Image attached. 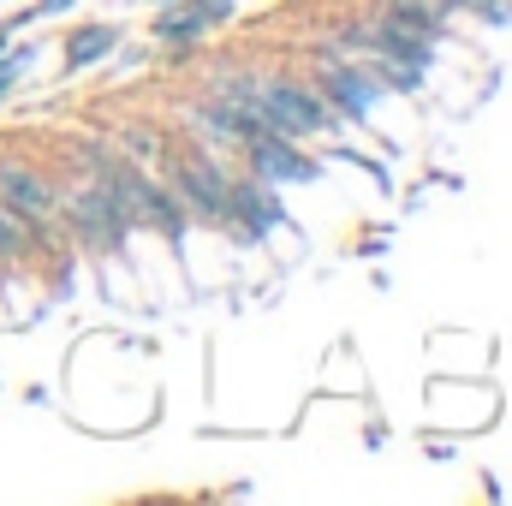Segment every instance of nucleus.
<instances>
[{"instance_id": "nucleus-1", "label": "nucleus", "mask_w": 512, "mask_h": 506, "mask_svg": "<svg viewBox=\"0 0 512 506\" xmlns=\"http://www.w3.org/2000/svg\"><path fill=\"white\" fill-rule=\"evenodd\" d=\"M54 227H66L84 251H120L131 233H137V209L120 185L108 179H84V185H60V203H54Z\"/></svg>"}, {"instance_id": "nucleus-2", "label": "nucleus", "mask_w": 512, "mask_h": 506, "mask_svg": "<svg viewBox=\"0 0 512 506\" xmlns=\"http://www.w3.org/2000/svg\"><path fill=\"white\" fill-rule=\"evenodd\" d=\"M155 173L179 191V203L191 209V221L203 227H221L227 221V185H233V167L221 161V149H209L203 137H185V149H161Z\"/></svg>"}, {"instance_id": "nucleus-3", "label": "nucleus", "mask_w": 512, "mask_h": 506, "mask_svg": "<svg viewBox=\"0 0 512 506\" xmlns=\"http://www.w3.org/2000/svg\"><path fill=\"white\" fill-rule=\"evenodd\" d=\"M262 120L292 137V143H310V137H334L340 131V114L322 102V90L298 72H262V96H256Z\"/></svg>"}, {"instance_id": "nucleus-4", "label": "nucleus", "mask_w": 512, "mask_h": 506, "mask_svg": "<svg viewBox=\"0 0 512 506\" xmlns=\"http://www.w3.org/2000/svg\"><path fill=\"white\" fill-rule=\"evenodd\" d=\"M310 66H316V90H322V102L340 114V126H358L370 131L376 120V102H382L387 90L370 78V66L358 60V54H340L334 42H322V48H310Z\"/></svg>"}, {"instance_id": "nucleus-5", "label": "nucleus", "mask_w": 512, "mask_h": 506, "mask_svg": "<svg viewBox=\"0 0 512 506\" xmlns=\"http://www.w3.org/2000/svg\"><path fill=\"white\" fill-rule=\"evenodd\" d=\"M233 239H268V233H280L286 227V203H280V185H268V179H251V173H233V185H227V221H221Z\"/></svg>"}, {"instance_id": "nucleus-6", "label": "nucleus", "mask_w": 512, "mask_h": 506, "mask_svg": "<svg viewBox=\"0 0 512 506\" xmlns=\"http://www.w3.org/2000/svg\"><path fill=\"white\" fill-rule=\"evenodd\" d=\"M239 161H245L251 179H268V185H310V179L322 173V161H316L304 143L280 137V131H262L251 143H239Z\"/></svg>"}, {"instance_id": "nucleus-7", "label": "nucleus", "mask_w": 512, "mask_h": 506, "mask_svg": "<svg viewBox=\"0 0 512 506\" xmlns=\"http://www.w3.org/2000/svg\"><path fill=\"white\" fill-rule=\"evenodd\" d=\"M0 203L12 215H30V221H54V203H60V179L24 155H0Z\"/></svg>"}, {"instance_id": "nucleus-8", "label": "nucleus", "mask_w": 512, "mask_h": 506, "mask_svg": "<svg viewBox=\"0 0 512 506\" xmlns=\"http://www.w3.org/2000/svg\"><path fill=\"white\" fill-rule=\"evenodd\" d=\"M126 42V30L120 24H108V18H90V24H72L66 30V42H60V72L66 78H78V72H90V66H102V60H114V48Z\"/></svg>"}, {"instance_id": "nucleus-9", "label": "nucleus", "mask_w": 512, "mask_h": 506, "mask_svg": "<svg viewBox=\"0 0 512 506\" xmlns=\"http://www.w3.org/2000/svg\"><path fill=\"white\" fill-rule=\"evenodd\" d=\"M376 24L411 30V36H429V42H441V36H447V12H441L435 0H382Z\"/></svg>"}, {"instance_id": "nucleus-10", "label": "nucleus", "mask_w": 512, "mask_h": 506, "mask_svg": "<svg viewBox=\"0 0 512 506\" xmlns=\"http://www.w3.org/2000/svg\"><path fill=\"white\" fill-rule=\"evenodd\" d=\"M114 143L126 149L131 161H143V167H155V161H161V149H167V137H161V131H149V126H126Z\"/></svg>"}, {"instance_id": "nucleus-11", "label": "nucleus", "mask_w": 512, "mask_h": 506, "mask_svg": "<svg viewBox=\"0 0 512 506\" xmlns=\"http://www.w3.org/2000/svg\"><path fill=\"white\" fill-rule=\"evenodd\" d=\"M72 6H78V0H36L30 12H36V18H54V12H72Z\"/></svg>"}, {"instance_id": "nucleus-12", "label": "nucleus", "mask_w": 512, "mask_h": 506, "mask_svg": "<svg viewBox=\"0 0 512 506\" xmlns=\"http://www.w3.org/2000/svg\"><path fill=\"white\" fill-rule=\"evenodd\" d=\"M149 6H179V0H149Z\"/></svg>"}]
</instances>
